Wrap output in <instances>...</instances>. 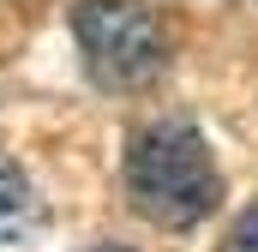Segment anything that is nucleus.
Wrapping results in <instances>:
<instances>
[{"mask_svg": "<svg viewBox=\"0 0 258 252\" xmlns=\"http://www.w3.org/2000/svg\"><path fill=\"white\" fill-rule=\"evenodd\" d=\"M126 204L162 234H192L222 204V168L192 120H150L126 144Z\"/></svg>", "mask_w": 258, "mask_h": 252, "instance_id": "nucleus-1", "label": "nucleus"}, {"mask_svg": "<svg viewBox=\"0 0 258 252\" xmlns=\"http://www.w3.org/2000/svg\"><path fill=\"white\" fill-rule=\"evenodd\" d=\"M72 42L96 90L138 96L168 72V18L144 0H78Z\"/></svg>", "mask_w": 258, "mask_h": 252, "instance_id": "nucleus-2", "label": "nucleus"}, {"mask_svg": "<svg viewBox=\"0 0 258 252\" xmlns=\"http://www.w3.org/2000/svg\"><path fill=\"white\" fill-rule=\"evenodd\" d=\"M36 228H42V192L12 156H0V252L36 240Z\"/></svg>", "mask_w": 258, "mask_h": 252, "instance_id": "nucleus-3", "label": "nucleus"}, {"mask_svg": "<svg viewBox=\"0 0 258 252\" xmlns=\"http://www.w3.org/2000/svg\"><path fill=\"white\" fill-rule=\"evenodd\" d=\"M216 252H258V198L228 222V234H222V246Z\"/></svg>", "mask_w": 258, "mask_h": 252, "instance_id": "nucleus-4", "label": "nucleus"}, {"mask_svg": "<svg viewBox=\"0 0 258 252\" xmlns=\"http://www.w3.org/2000/svg\"><path fill=\"white\" fill-rule=\"evenodd\" d=\"M90 252H132V246H90Z\"/></svg>", "mask_w": 258, "mask_h": 252, "instance_id": "nucleus-5", "label": "nucleus"}]
</instances>
